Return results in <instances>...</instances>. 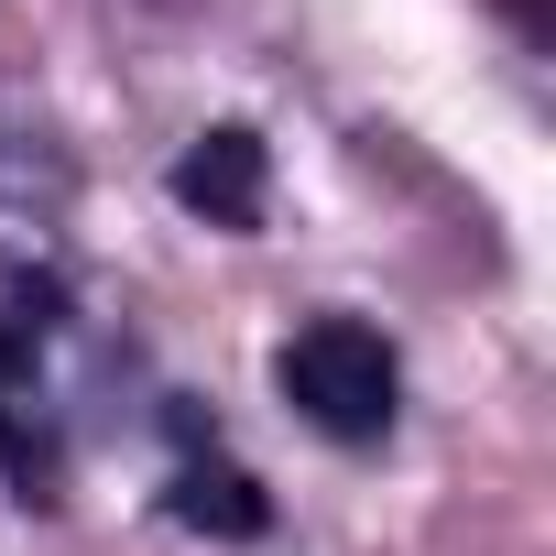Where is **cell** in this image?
Returning <instances> with one entry per match:
<instances>
[{
	"mask_svg": "<svg viewBox=\"0 0 556 556\" xmlns=\"http://www.w3.org/2000/svg\"><path fill=\"white\" fill-rule=\"evenodd\" d=\"M273 382H285V404H295L317 437H339V447L382 437V426H393V393H404L393 350H382L361 317H317V328H295L285 350H273Z\"/></svg>",
	"mask_w": 556,
	"mask_h": 556,
	"instance_id": "cell-1",
	"label": "cell"
},
{
	"mask_svg": "<svg viewBox=\"0 0 556 556\" xmlns=\"http://www.w3.org/2000/svg\"><path fill=\"white\" fill-rule=\"evenodd\" d=\"M175 207L207 218V229H251V218H262V142H251L240 121L197 131V142L175 153Z\"/></svg>",
	"mask_w": 556,
	"mask_h": 556,
	"instance_id": "cell-2",
	"label": "cell"
},
{
	"mask_svg": "<svg viewBox=\"0 0 556 556\" xmlns=\"http://www.w3.org/2000/svg\"><path fill=\"white\" fill-rule=\"evenodd\" d=\"M175 523H197V534H262L273 502H262L240 469H186V480H175Z\"/></svg>",
	"mask_w": 556,
	"mask_h": 556,
	"instance_id": "cell-3",
	"label": "cell"
},
{
	"mask_svg": "<svg viewBox=\"0 0 556 556\" xmlns=\"http://www.w3.org/2000/svg\"><path fill=\"white\" fill-rule=\"evenodd\" d=\"M0 207H66V153L0 110Z\"/></svg>",
	"mask_w": 556,
	"mask_h": 556,
	"instance_id": "cell-4",
	"label": "cell"
}]
</instances>
